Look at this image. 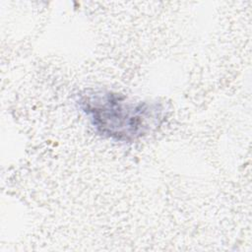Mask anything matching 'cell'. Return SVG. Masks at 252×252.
I'll return each mask as SVG.
<instances>
[{
	"mask_svg": "<svg viewBox=\"0 0 252 252\" xmlns=\"http://www.w3.org/2000/svg\"><path fill=\"white\" fill-rule=\"evenodd\" d=\"M77 103L98 135L116 142H136L156 131L165 117L160 102L133 100L107 90L85 91Z\"/></svg>",
	"mask_w": 252,
	"mask_h": 252,
	"instance_id": "obj_1",
	"label": "cell"
}]
</instances>
